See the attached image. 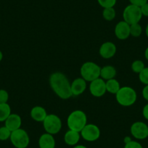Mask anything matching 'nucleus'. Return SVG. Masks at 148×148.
Listing matches in <instances>:
<instances>
[{
  "label": "nucleus",
  "instance_id": "nucleus-1",
  "mask_svg": "<svg viewBox=\"0 0 148 148\" xmlns=\"http://www.w3.org/2000/svg\"><path fill=\"white\" fill-rule=\"evenodd\" d=\"M49 83L52 91L60 99H68L72 97L71 83L63 73H52L49 76Z\"/></svg>",
  "mask_w": 148,
  "mask_h": 148
},
{
  "label": "nucleus",
  "instance_id": "nucleus-2",
  "mask_svg": "<svg viewBox=\"0 0 148 148\" xmlns=\"http://www.w3.org/2000/svg\"><path fill=\"white\" fill-rule=\"evenodd\" d=\"M87 124V116L84 111L81 110H76L73 111L67 119V125L71 130L81 132Z\"/></svg>",
  "mask_w": 148,
  "mask_h": 148
},
{
  "label": "nucleus",
  "instance_id": "nucleus-3",
  "mask_svg": "<svg viewBox=\"0 0 148 148\" xmlns=\"http://www.w3.org/2000/svg\"><path fill=\"white\" fill-rule=\"evenodd\" d=\"M118 103L123 107H130L136 102L137 94L136 91L130 86H121L116 95Z\"/></svg>",
  "mask_w": 148,
  "mask_h": 148
},
{
  "label": "nucleus",
  "instance_id": "nucleus-4",
  "mask_svg": "<svg viewBox=\"0 0 148 148\" xmlns=\"http://www.w3.org/2000/svg\"><path fill=\"white\" fill-rule=\"evenodd\" d=\"M101 68L94 62H84L80 69L81 76L86 82H91L100 77Z\"/></svg>",
  "mask_w": 148,
  "mask_h": 148
},
{
  "label": "nucleus",
  "instance_id": "nucleus-5",
  "mask_svg": "<svg viewBox=\"0 0 148 148\" xmlns=\"http://www.w3.org/2000/svg\"><path fill=\"white\" fill-rule=\"evenodd\" d=\"M10 139L15 148H26L30 143L29 135L21 128L12 132Z\"/></svg>",
  "mask_w": 148,
  "mask_h": 148
},
{
  "label": "nucleus",
  "instance_id": "nucleus-6",
  "mask_svg": "<svg viewBox=\"0 0 148 148\" xmlns=\"http://www.w3.org/2000/svg\"><path fill=\"white\" fill-rule=\"evenodd\" d=\"M42 123L46 133L52 135L58 134L62 129V121L55 114H48Z\"/></svg>",
  "mask_w": 148,
  "mask_h": 148
},
{
  "label": "nucleus",
  "instance_id": "nucleus-7",
  "mask_svg": "<svg viewBox=\"0 0 148 148\" xmlns=\"http://www.w3.org/2000/svg\"><path fill=\"white\" fill-rule=\"evenodd\" d=\"M142 18L140 8L133 5H129L124 8L123 12V18L125 22L129 25L139 23Z\"/></svg>",
  "mask_w": 148,
  "mask_h": 148
},
{
  "label": "nucleus",
  "instance_id": "nucleus-8",
  "mask_svg": "<svg viewBox=\"0 0 148 148\" xmlns=\"http://www.w3.org/2000/svg\"><path fill=\"white\" fill-rule=\"evenodd\" d=\"M81 137L87 142H95L100 137L99 128L93 123H87L80 132Z\"/></svg>",
  "mask_w": 148,
  "mask_h": 148
},
{
  "label": "nucleus",
  "instance_id": "nucleus-9",
  "mask_svg": "<svg viewBox=\"0 0 148 148\" xmlns=\"http://www.w3.org/2000/svg\"><path fill=\"white\" fill-rule=\"evenodd\" d=\"M132 136L138 140H142L148 137V126L142 121H136L132 123L130 127Z\"/></svg>",
  "mask_w": 148,
  "mask_h": 148
},
{
  "label": "nucleus",
  "instance_id": "nucleus-10",
  "mask_svg": "<svg viewBox=\"0 0 148 148\" xmlns=\"http://www.w3.org/2000/svg\"><path fill=\"white\" fill-rule=\"evenodd\" d=\"M89 92L92 96L95 97H101L107 92L105 81L100 77L90 82Z\"/></svg>",
  "mask_w": 148,
  "mask_h": 148
},
{
  "label": "nucleus",
  "instance_id": "nucleus-11",
  "mask_svg": "<svg viewBox=\"0 0 148 148\" xmlns=\"http://www.w3.org/2000/svg\"><path fill=\"white\" fill-rule=\"evenodd\" d=\"M117 52L116 45L112 42H106L102 44L99 49V55L104 59H110L113 58Z\"/></svg>",
  "mask_w": 148,
  "mask_h": 148
},
{
  "label": "nucleus",
  "instance_id": "nucleus-12",
  "mask_svg": "<svg viewBox=\"0 0 148 148\" xmlns=\"http://www.w3.org/2000/svg\"><path fill=\"white\" fill-rule=\"evenodd\" d=\"M114 31L118 39L126 40L130 36V25L124 21H121L116 24Z\"/></svg>",
  "mask_w": 148,
  "mask_h": 148
},
{
  "label": "nucleus",
  "instance_id": "nucleus-13",
  "mask_svg": "<svg viewBox=\"0 0 148 148\" xmlns=\"http://www.w3.org/2000/svg\"><path fill=\"white\" fill-rule=\"evenodd\" d=\"M87 85L86 82L84 79L77 78L71 83V93L72 96L77 97L82 95L86 91Z\"/></svg>",
  "mask_w": 148,
  "mask_h": 148
},
{
  "label": "nucleus",
  "instance_id": "nucleus-14",
  "mask_svg": "<svg viewBox=\"0 0 148 148\" xmlns=\"http://www.w3.org/2000/svg\"><path fill=\"white\" fill-rule=\"evenodd\" d=\"M21 125H22V119L19 115L15 113H11L5 121V126L11 132L21 129Z\"/></svg>",
  "mask_w": 148,
  "mask_h": 148
},
{
  "label": "nucleus",
  "instance_id": "nucleus-15",
  "mask_svg": "<svg viewBox=\"0 0 148 148\" xmlns=\"http://www.w3.org/2000/svg\"><path fill=\"white\" fill-rule=\"evenodd\" d=\"M80 132L69 129L65 132V135H64V142L67 145L74 147L78 145L79 142L80 141Z\"/></svg>",
  "mask_w": 148,
  "mask_h": 148
},
{
  "label": "nucleus",
  "instance_id": "nucleus-16",
  "mask_svg": "<svg viewBox=\"0 0 148 148\" xmlns=\"http://www.w3.org/2000/svg\"><path fill=\"white\" fill-rule=\"evenodd\" d=\"M56 142L53 135L45 133L39 139V148H55Z\"/></svg>",
  "mask_w": 148,
  "mask_h": 148
},
{
  "label": "nucleus",
  "instance_id": "nucleus-17",
  "mask_svg": "<svg viewBox=\"0 0 148 148\" xmlns=\"http://www.w3.org/2000/svg\"><path fill=\"white\" fill-rule=\"evenodd\" d=\"M31 119L36 122H43L47 116V113L45 108L42 106H35L31 110Z\"/></svg>",
  "mask_w": 148,
  "mask_h": 148
},
{
  "label": "nucleus",
  "instance_id": "nucleus-18",
  "mask_svg": "<svg viewBox=\"0 0 148 148\" xmlns=\"http://www.w3.org/2000/svg\"><path fill=\"white\" fill-rule=\"evenodd\" d=\"M117 71L115 67L113 65H105L101 68L100 71V78L103 80H110V79H115Z\"/></svg>",
  "mask_w": 148,
  "mask_h": 148
},
{
  "label": "nucleus",
  "instance_id": "nucleus-19",
  "mask_svg": "<svg viewBox=\"0 0 148 148\" xmlns=\"http://www.w3.org/2000/svg\"><path fill=\"white\" fill-rule=\"evenodd\" d=\"M106 84V90L112 95H116L119 89H121L120 83L116 79H112L105 82Z\"/></svg>",
  "mask_w": 148,
  "mask_h": 148
},
{
  "label": "nucleus",
  "instance_id": "nucleus-20",
  "mask_svg": "<svg viewBox=\"0 0 148 148\" xmlns=\"http://www.w3.org/2000/svg\"><path fill=\"white\" fill-rule=\"evenodd\" d=\"M10 114L11 108L9 104H0V122H5Z\"/></svg>",
  "mask_w": 148,
  "mask_h": 148
},
{
  "label": "nucleus",
  "instance_id": "nucleus-21",
  "mask_svg": "<svg viewBox=\"0 0 148 148\" xmlns=\"http://www.w3.org/2000/svg\"><path fill=\"white\" fill-rule=\"evenodd\" d=\"M116 15V10L114 8H104L102 11V17L107 21H112L115 19Z\"/></svg>",
  "mask_w": 148,
  "mask_h": 148
},
{
  "label": "nucleus",
  "instance_id": "nucleus-22",
  "mask_svg": "<svg viewBox=\"0 0 148 148\" xmlns=\"http://www.w3.org/2000/svg\"><path fill=\"white\" fill-rule=\"evenodd\" d=\"M142 28L139 23L130 25V36L133 37H139L142 35Z\"/></svg>",
  "mask_w": 148,
  "mask_h": 148
},
{
  "label": "nucleus",
  "instance_id": "nucleus-23",
  "mask_svg": "<svg viewBox=\"0 0 148 148\" xmlns=\"http://www.w3.org/2000/svg\"><path fill=\"white\" fill-rule=\"evenodd\" d=\"M145 68V63L143 61L140 60H134L132 64V70L134 73H135L139 74L142 71V70Z\"/></svg>",
  "mask_w": 148,
  "mask_h": 148
},
{
  "label": "nucleus",
  "instance_id": "nucleus-24",
  "mask_svg": "<svg viewBox=\"0 0 148 148\" xmlns=\"http://www.w3.org/2000/svg\"><path fill=\"white\" fill-rule=\"evenodd\" d=\"M11 132L6 126L0 127V141H6L10 138Z\"/></svg>",
  "mask_w": 148,
  "mask_h": 148
},
{
  "label": "nucleus",
  "instance_id": "nucleus-25",
  "mask_svg": "<svg viewBox=\"0 0 148 148\" xmlns=\"http://www.w3.org/2000/svg\"><path fill=\"white\" fill-rule=\"evenodd\" d=\"M117 0H97V2L102 8H114Z\"/></svg>",
  "mask_w": 148,
  "mask_h": 148
},
{
  "label": "nucleus",
  "instance_id": "nucleus-26",
  "mask_svg": "<svg viewBox=\"0 0 148 148\" xmlns=\"http://www.w3.org/2000/svg\"><path fill=\"white\" fill-rule=\"evenodd\" d=\"M139 79L141 83L148 85V67H145L142 71L139 73Z\"/></svg>",
  "mask_w": 148,
  "mask_h": 148
},
{
  "label": "nucleus",
  "instance_id": "nucleus-27",
  "mask_svg": "<svg viewBox=\"0 0 148 148\" xmlns=\"http://www.w3.org/2000/svg\"><path fill=\"white\" fill-rule=\"evenodd\" d=\"M9 99V94L5 89H0V104L8 103Z\"/></svg>",
  "mask_w": 148,
  "mask_h": 148
},
{
  "label": "nucleus",
  "instance_id": "nucleus-28",
  "mask_svg": "<svg viewBox=\"0 0 148 148\" xmlns=\"http://www.w3.org/2000/svg\"><path fill=\"white\" fill-rule=\"evenodd\" d=\"M123 148H143V147L137 141L132 140L129 143L125 144Z\"/></svg>",
  "mask_w": 148,
  "mask_h": 148
},
{
  "label": "nucleus",
  "instance_id": "nucleus-29",
  "mask_svg": "<svg viewBox=\"0 0 148 148\" xmlns=\"http://www.w3.org/2000/svg\"><path fill=\"white\" fill-rule=\"evenodd\" d=\"M147 1L148 0H129L131 5H135V6H137L139 8L146 4Z\"/></svg>",
  "mask_w": 148,
  "mask_h": 148
},
{
  "label": "nucleus",
  "instance_id": "nucleus-30",
  "mask_svg": "<svg viewBox=\"0 0 148 148\" xmlns=\"http://www.w3.org/2000/svg\"><path fill=\"white\" fill-rule=\"evenodd\" d=\"M141 12L142 14V16L148 17V2L140 7Z\"/></svg>",
  "mask_w": 148,
  "mask_h": 148
},
{
  "label": "nucleus",
  "instance_id": "nucleus-31",
  "mask_svg": "<svg viewBox=\"0 0 148 148\" xmlns=\"http://www.w3.org/2000/svg\"><path fill=\"white\" fill-rule=\"evenodd\" d=\"M142 97L144 99L148 102V85H145L142 89Z\"/></svg>",
  "mask_w": 148,
  "mask_h": 148
},
{
  "label": "nucleus",
  "instance_id": "nucleus-32",
  "mask_svg": "<svg viewBox=\"0 0 148 148\" xmlns=\"http://www.w3.org/2000/svg\"><path fill=\"white\" fill-rule=\"evenodd\" d=\"M142 115H143V117L148 121V103L144 106L142 109Z\"/></svg>",
  "mask_w": 148,
  "mask_h": 148
},
{
  "label": "nucleus",
  "instance_id": "nucleus-33",
  "mask_svg": "<svg viewBox=\"0 0 148 148\" xmlns=\"http://www.w3.org/2000/svg\"><path fill=\"white\" fill-rule=\"evenodd\" d=\"M132 140V138H131V136H125L124 139H123V142H124V144H127L129 143V142H131Z\"/></svg>",
  "mask_w": 148,
  "mask_h": 148
},
{
  "label": "nucleus",
  "instance_id": "nucleus-34",
  "mask_svg": "<svg viewBox=\"0 0 148 148\" xmlns=\"http://www.w3.org/2000/svg\"><path fill=\"white\" fill-rule=\"evenodd\" d=\"M145 59L148 61V47L146 48L145 51Z\"/></svg>",
  "mask_w": 148,
  "mask_h": 148
},
{
  "label": "nucleus",
  "instance_id": "nucleus-35",
  "mask_svg": "<svg viewBox=\"0 0 148 148\" xmlns=\"http://www.w3.org/2000/svg\"><path fill=\"white\" fill-rule=\"evenodd\" d=\"M73 148H88V147H86L84 146V145H76V146H74Z\"/></svg>",
  "mask_w": 148,
  "mask_h": 148
},
{
  "label": "nucleus",
  "instance_id": "nucleus-36",
  "mask_svg": "<svg viewBox=\"0 0 148 148\" xmlns=\"http://www.w3.org/2000/svg\"><path fill=\"white\" fill-rule=\"evenodd\" d=\"M145 34H146L147 37L148 38V23H147V25L146 28H145Z\"/></svg>",
  "mask_w": 148,
  "mask_h": 148
},
{
  "label": "nucleus",
  "instance_id": "nucleus-37",
  "mask_svg": "<svg viewBox=\"0 0 148 148\" xmlns=\"http://www.w3.org/2000/svg\"><path fill=\"white\" fill-rule=\"evenodd\" d=\"M2 59H3V54H2V51L0 50V62L2 60Z\"/></svg>",
  "mask_w": 148,
  "mask_h": 148
}]
</instances>
